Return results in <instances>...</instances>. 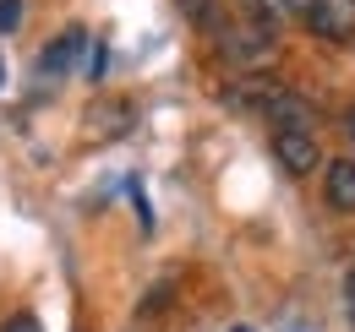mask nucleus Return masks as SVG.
I'll list each match as a JSON object with an SVG mask.
<instances>
[{
	"instance_id": "obj_1",
	"label": "nucleus",
	"mask_w": 355,
	"mask_h": 332,
	"mask_svg": "<svg viewBox=\"0 0 355 332\" xmlns=\"http://www.w3.org/2000/svg\"><path fill=\"white\" fill-rule=\"evenodd\" d=\"M214 39H219V55L230 60V66H241V71H263L268 60H273V28L252 22V17L219 22Z\"/></svg>"
},
{
	"instance_id": "obj_2",
	"label": "nucleus",
	"mask_w": 355,
	"mask_h": 332,
	"mask_svg": "<svg viewBox=\"0 0 355 332\" xmlns=\"http://www.w3.org/2000/svg\"><path fill=\"white\" fill-rule=\"evenodd\" d=\"M246 109H257L263 120H273V131H311V104L295 98L290 87H273V82H252V87H235Z\"/></svg>"
},
{
	"instance_id": "obj_3",
	"label": "nucleus",
	"mask_w": 355,
	"mask_h": 332,
	"mask_svg": "<svg viewBox=\"0 0 355 332\" xmlns=\"http://www.w3.org/2000/svg\"><path fill=\"white\" fill-rule=\"evenodd\" d=\"M306 28L328 44H350L355 39V0H311Z\"/></svg>"
},
{
	"instance_id": "obj_4",
	"label": "nucleus",
	"mask_w": 355,
	"mask_h": 332,
	"mask_svg": "<svg viewBox=\"0 0 355 332\" xmlns=\"http://www.w3.org/2000/svg\"><path fill=\"white\" fill-rule=\"evenodd\" d=\"M273 158L290 174H311L317 169V136L311 131H273Z\"/></svg>"
},
{
	"instance_id": "obj_5",
	"label": "nucleus",
	"mask_w": 355,
	"mask_h": 332,
	"mask_svg": "<svg viewBox=\"0 0 355 332\" xmlns=\"http://www.w3.org/2000/svg\"><path fill=\"white\" fill-rule=\"evenodd\" d=\"M322 196L334 212H355V164L350 158H334L322 169Z\"/></svg>"
},
{
	"instance_id": "obj_6",
	"label": "nucleus",
	"mask_w": 355,
	"mask_h": 332,
	"mask_svg": "<svg viewBox=\"0 0 355 332\" xmlns=\"http://www.w3.org/2000/svg\"><path fill=\"white\" fill-rule=\"evenodd\" d=\"M311 0H246V17L263 28H284V22H306Z\"/></svg>"
},
{
	"instance_id": "obj_7",
	"label": "nucleus",
	"mask_w": 355,
	"mask_h": 332,
	"mask_svg": "<svg viewBox=\"0 0 355 332\" xmlns=\"http://www.w3.org/2000/svg\"><path fill=\"white\" fill-rule=\"evenodd\" d=\"M83 44H88V33H83V28H66V33H60V39H55V44L44 49V71H49V77H55V71L66 77V71L77 66V55H83Z\"/></svg>"
},
{
	"instance_id": "obj_8",
	"label": "nucleus",
	"mask_w": 355,
	"mask_h": 332,
	"mask_svg": "<svg viewBox=\"0 0 355 332\" xmlns=\"http://www.w3.org/2000/svg\"><path fill=\"white\" fill-rule=\"evenodd\" d=\"M180 11H186L191 22H202V28H219V11H214V0H180Z\"/></svg>"
},
{
	"instance_id": "obj_9",
	"label": "nucleus",
	"mask_w": 355,
	"mask_h": 332,
	"mask_svg": "<svg viewBox=\"0 0 355 332\" xmlns=\"http://www.w3.org/2000/svg\"><path fill=\"white\" fill-rule=\"evenodd\" d=\"M22 28V0H0V33H17Z\"/></svg>"
},
{
	"instance_id": "obj_10",
	"label": "nucleus",
	"mask_w": 355,
	"mask_h": 332,
	"mask_svg": "<svg viewBox=\"0 0 355 332\" xmlns=\"http://www.w3.org/2000/svg\"><path fill=\"white\" fill-rule=\"evenodd\" d=\"M0 332H44V327H39V316H28V311H17V316H11V322H6Z\"/></svg>"
},
{
	"instance_id": "obj_11",
	"label": "nucleus",
	"mask_w": 355,
	"mask_h": 332,
	"mask_svg": "<svg viewBox=\"0 0 355 332\" xmlns=\"http://www.w3.org/2000/svg\"><path fill=\"white\" fill-rule=\"evenodd\" d=\"M104 71H110V49H104V44H98V49H93V60H88V77H93V82H98V77H104Z\"/></svg>"
},
{
	"instance_id": "obj_12",
	"label": "nucleus",
	"mask_w": 355,
	"mask_h": 332,
	"mask_svg": "<svg viewBox=\"0 0 355 332\" xmlns=\"http://www.w3.org/2000/svg\"><path fill=\"white\" fill-rule=\"evenodd\" d=\"M345 299H350V322H355V273L345 278Z\"/></svg>"
},
{
	"instance_id": "obj_13",
	"label": "nucleus",
	"mask_w": 355,
	"mask_h": 332,
	"mask_svg": "<svg viewBox=\"0 0 355 332\" xmlns=\"http://www.w3.org/2000/svg\"><path fill=\"white\" fill-rule=\"evenodd\" d=\"M345 131H350V142H355V109H345Z\"/></svg>"
},
{
	"instance_id": "obj_14",
	"label": "nucleus",
	"mask_w": 355,
	"mask_h": 332,
	"mask_svg": "<svg viewBox=\"0 0 355 332\" xmlns=\"http://www.w3.org/2000/svg\"><path fill=\"white\" fill-rule=\"evenodd\" d=\"M235 332H252V327H235Z\"/></svg>"
},
{
	"instance_id": "obj_15",
	"label": "nucleus",
	"mask_w": 355,
	"mask_h": 332,
	"mask_svg": "<svg viewBox=\"0 0 355 332\" xmlns=\"http://www.w3.org/2000/svg\"><path fill=\"white\" fill-rule=\"evenodd\" d=\"M295 332H306V327H295Z\"/></svg>"
}]
</instances>
